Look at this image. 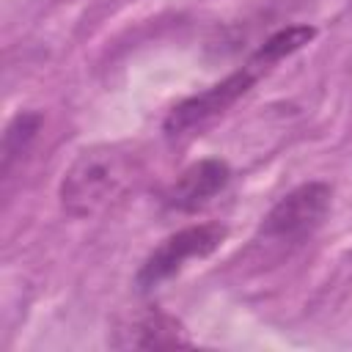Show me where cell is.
Masks as SVG:
<instances>
[{"label": "cell", "instance_id": "6da1fadb", "mask_svg": "<svg viewBox=\"0 0 352 352\" xmlns=\"http://www.w3.org/2000/svg\"><path fill=\"white\" fill-rule=\"evenodd\" d=\"M135 173L138 162L121 146L82 148L60 179V206L72 217H94L129 190Z\"/></svg>", "mask_w": 352, "mask_h": 352}, {"label": "cell", "instance_id": "7a4b0ae2", "mask_svg": "<svg viewBox=\"0 0 352 352\" xmlns=\"http://www.w3.org/2000/svg\"><path fill=\"white\" fill-rule=\"evenodd\" d=\"M333 190L324 182H308L286 192L264 217L258 239L267 245L294 248L305 242L327 217Z\"/></svg>", "mask_w": 352, "mask_h": 352}, {"label": "cell", "instance_id": "3957f363", "mask_svg": "<svg viewBox=\"0 0 352 352\" xmlns=\"http://www.w3.org/2000/svg\"><path fill=\"white\" fill-rule=\"evenodd\" d=\"M226 228L217 223H201V226H187L176 234H170L168 239H162L148 258L140 264L138 275H135V286L140 292H151L160 283H165L168 278H173L176 272H182L187 267V261L192 258H206L209 253H214L223 239H226Z\"/></svg>", "mask_w": 352, "mask_h": 352}, {"label": "cell", "instance_id": "277c9868", "mask_svg": "<svg viewBox=\"0 0 352 352\" xmlns=\"http://www.w3.org/2000/svg\"><path fill=\"white\" fill-rule=\"evenodd\" d=\"M256 74L250 66L228 74L226 80L209 85L206 91L195 94V96H187L182 99L162 121V129L168 138H182V135H192L198 129H204L206 124H212L220 113H226L239 96H245L253 82H256Z\"/></svg>", "mask_w": 352, "mask_h": 352}, {"label": "cell", "instance_id": "5b68a950", "mask_svg": "<svg viewBox=\"0 0 352 352\" xmlns=\"http://www.w3.org/2000/svg\"><path fill=\"white\" fill-rule=\"evenodd\" d=\"M231 182V168L223 160H198L192 162L165 192V206L176 212H195L206 206L217 192Z\"/></svg>", "mask_w": 352, "mask_h": 352}, {"label": "cell", "instance_id": "8992f818", "mask_svg": "<svg viewBox=\"0 0 352 352\" xmlns=\"http://www.w3.org/2000/svg\"><path fill=\"white\" fill-rule=\"evenodd\" d=\"M116 349H162V346H187L192 338L187 336L184 324L157 308H148L121 324L110 341Z\"/></svg>", "mask_w": 352, "mask_h": 352}, {"label": "cell", "instance_id": "52a82bcc", "mask_svg": "<svg viewBox=\"0 0 352 352\" xmlns=\"http://www.w3.org/2000/svg\"><path fill=\"white\" fill-rule=\"evenodd\" d=\"M314 36H316V30H314L311 25H292V28H283V30L272 33V36L258 47V52L250 58L248 66H250L253 72H261V69H267V66L283 60L286 55L297 52L300 47H305Z\"/></svg>", "mask_w": 352, "mask_h": 352}, {"label": "cell", "instance_id": "ba28073f", "mask_svg": "<svg viewBox=\"0 0 352 352\" xmlns=\"http://www.w3.org/2000/svg\"><path fill=\"white\" fill-rule=\"evenodd\" d=\"M38 126H41V116L38 113H30V110L16 113L11 118V124L3 132V151H0L3 154L0 157L3 160V173H8L11 165H14V160H19L30 148V143L38 135Z\"/></svg>", "mask_w": 352, "mask_h": 352}]
</instances>
